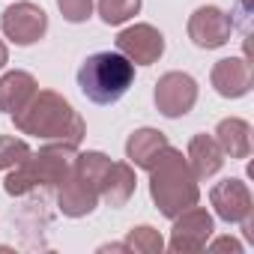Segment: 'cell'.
<instances>
[{"label":"cell","instance_id":"1","mask_svg":"<svg viewBox=\"0 0 254 254\" xmlns=\"http://www.w3.org/2000/svg\"><path fill=\"white\" fill-rule=\"evenodd\" d=\"M12 123L21 135H33L39 141H57L78 147L87 135L81 114L54 90H36L33 99L12 114Z\"/></svg>","mask_w":254,"mask_h":254},{"label":"cell","instance_id":"2","mask_svg":"<svg viewBox=\"0 0 254 254\" xmlns=\"http://www.w3.org/2000/svg\"><path fill=\"white\" fill-rule=\"evenodd\" d=\"M150 197L165 218H177L180 212L197 206L200 200V189L186 156L171 144L162 150L159 162L150 168Z\"/></svg>","mask_w":254,"mask_h":254},{"label":"cell","instance_id":"3","mask_svg":"<svg viewBox=\"0 0 254 254\" xmlns=\"http://www.w3.org/2000/svg\"><path fill=\"white\" fill-rule=\"evenodd\" d=\"M75 150L78 147H72V144L48 141L39 153H27V159H21L9 171V177L3 183V191L9 197H24L36 189H57L72 171Z\"/></svg>","mask_w":254,"mask_h":254},{"label":"cell","instance_id":"4","mask_svg":"<svg viewBox=\"0 0 254 254\" xmlns=\"http://www.w3.org/2000/svg\"><path fill=\"white\" fill-rule=\"evenodd\" d=\"M132 84H135V63L126 60L120 51L90 54L78 69V87L96 105L120 102L126 93H129Z\"/></svg>","mask_w":254,"mask_h":254},{"label":"cell","instance_id":"5","mask_svg":"<svg viewBox=\"0 0 254 254\" xmlns=\"http://www.w3.org/2000/svg\"><path fill=\"white\" fill-rule=\"evenodd\" d=\"M0 30H3V36L15 45H33L45 36L48 30V15L42 6L30 3V0H18V3L6 6L3 15H0Z\"/></svg>","mask_w":254,"mask_h":254},{"label":"cell","instance_id":"6","mask_svg":"<svg viewBox=\"0 0 254 254\" xmlns=\"http://www.w3.org/2000/svg\"><path fill=\"white\" fill-rule=\"evenodd\" d=\"M156 108L177 120V117H186L194 102H197V81L189 75V72H165L156 84Z\"/></svg>","mask_w":254,"mask_h":254},{"label":"cell","instance_id":"7","mask_svg":"<svg viewBox=\"0 0 254 254\" xmlns=\"http://www.w3.org/2000/svg\"><path fill=\"white\" fill-rule=\"evenodd\" d=\"M230 33H233V18L218 6H197L189 18V39L203 51L227 45Z\"/></svg>","mask_w":254,"mask_h":254},{"label":"cell","instance_id":"8","mask_svg":"<svg viewBox=\"0 0 254 254\" xmlns=\"http://www.w3.org/2000/svg\"><path fill=\"white\" fill-rule=\"evenodd\" d=\"M117 51L126 60H132L135 66H153L165 54V36L153 24H132V27L120 30Z\"/></svg>","mask_w":254,"mask_h":254},{"label":"cell","instance_id":"9","mask_svg":"<svg viewBox=\"0 0 254 254\" xmlns=\"http://www.w3.org/2000/svg\"><path fill=\"white\" fill-rule=\"evenodd\" d=\"M212 215L200 206H191L186 212H180L174 218V230H171V251L177 254H189V251H203L209 236H212Z\"/></svg>","mask_w":254,"mask_h":254},{"label":"cell","instance_id":"10","mask_svg":"<svg viewBox=\"0 0 254 254\" xmlns=\"http://www.w3.org/2000/svg\"><path fill=\"white\" fill-rule=\"evenodd\" d=\"M209 200L215 206V215L224 218L227 224H242L245 218H251L254 212V200H251V191L242 180H224V183H215L212 191H209Z\"/></svg>","mask_w":254,"mask_h":254},{"label":"cell","instance_id":"11","mask_svg":"<svg viewBox=\"0 0 254 254\" xmlns=\"http://www.w3.org/2000/svg\"><path fill=\"white\" fill-rule=\"evenodd\" d=\"M212 87L218 96L224 99H242L248 90H251V63L245 57H224L212 66V75H209Z\"/></svg>","mask_w":254,"mask_h":254},{"label":"cell","instance_id":"12","mask_svg":"<svg viewBox=\"0 0 254 254\" xmlns=\"http://www.w3.org/2000/svg\"><path fill=\"white\" fill-rule=\"evenodd\" d=\"M96 203H99V191H96L87 180H81L75 171H69V177L57 186V206H60V212L69 215V218H84V215H90V212L96 209Z\"/></svg>","mask_w":254,"mask_h":254},{"label":"cell","instance_id":"13","mask_svg":"<svg viewBox=\"0 0 254 254\" xmlns=\"http://www.w3.org/2000/svg\"><path fill=\"white\" fill-rule=\"evenodd\" d=\"M224 153L218 147V141L212 135H194L191 144H189V153H186V162L194 174V180H209L215 177L221 168H224Z\"/></svg>","mask_w":254,"mask_h":254},{"label":"cell","instance_id":"14","mask_svg":"<svg viewBox=\"0 0 254 254\" xmlns=\"http://www.w3.org/2000/svg\"><path fill=\"white\" fill-rule=\"evenodd\" d=\"M165 147H168V135L165 132H159V129H135L129 135V141H126V159H129L135 168L150 171L159 162Z\"/></svg>","mask_w":254,"mask_h":254},{"label":"cell","instance_id":"15","mask_svg":"<svg viewBox=\"0 0 254 254\" xmlns=\"http://www.w3.org/2000/svg\"><path fill=\"white\" fill-rule=\"evenodd\" d=\"M135 168L129 162H111L105 180H102V189H99V200H105L108 206H126L129 197L135 194Z\"/></svg>","mask_w":254,"mask_h":254},{"label":"cell","instance_id":"16","mask_svg":"<svg viewBox=\"0 0 254 254\" xmlns=\"http://www.w3.org/2000/svg\"><path fill=\"white\" fill-rule=\"evenodd\" d=\"M36 90H39V84H36V78L30 72L12 69L6 75H0V111H6V114L21 111L33 99Z\"/></svg>","mask_w":254,"mask_h":254},{"label":"cell","instance_id":"17","mask_svg":"<svg viewBox=\"0 0 254 254\" xmlns=\"http://www.w3.org/2000/svg\"><path fill=\"white\" fill-rule=\"evenodd\" d=\"M215 141H218L224 156L248 159L251 156V126L239 117H227L215 126Z\"/></svg>","mask_w":254,"mask_h":254},{"label":"cell","instance_id":"18","mask_svg":"<svg viewBox=\"0 0 254 254\" xmlns=\"http://www.w3.org/2000/svg\"><path fill=\"white\" fill-rule=\"evenodd\" d=\"M126 251H138V254H159L165 248V239L156 227L150 224H141V227H132L129 236H126Z\"/></svg>","mask_w":254,"mask_h":254},{"label":"cell","instance_id":"19","mask_svg":"<svg viewBox=\"0 0 254 254\" xmlns=\"http://www.w3.org/2000/svg\"><path fill=\"white\" fill-rule=\"evenodd\" d=\"M141 12V0H99V15L108 27L126 24Z\"/></svg>","mask_w":254,"mask_h":254},{"label":"cell","instance_id":"20","mask_svg":"<svg viewBox=\"0 0 254 254\" xmlns=\"http://www.w3.org/2000/svg\"><path fill=\"white\" fill-rule=\"evenodd\" d=\"M30 147L21 138H9V135H0V171H12L21 159H27Z\"/></svg>","mask_w":254,"mask_h":254},{"label":"cell","instance_id":"21","mask_svg":"<svg viewBox=\"0 0 254 254\" xmlns=\"http://www.w3.org/2000/svg\"><path fill=\"white\" fill-rule=\"evenodd\" d=\"M57 9L66 21L72 24H84L93 15V0H57Z\"/></svg>","mask_w":254,"mask_h":254},{"label":"cell","instance_id":"22","mask_svg":"<svg viewBox=\"0 0 254 254\" xmlns=\"http://www.w3.org/2000/svg\"><path fill=\"white\" fill-rule=\"evenodd\" d=\"M209 248H212V251H221V248H230V251H242V245H239L236 239H230V236H221V239L209 242Z\"/></svg>","mask_w":254,"mask_h":254},{"label":"cell","instance_id":"23","mask_svg":"<svg viewBox=\"0 0 254 254\" xmlns=\"http://www.w3.org/2000/svg\"><path fill=\"white\" fill-rule=\"evenodd\" d=\"M9 63V51H6V45H3V39H0V69H3Z\"/></svg>","mask_w":254,"mask_h":254}]
</instances>
